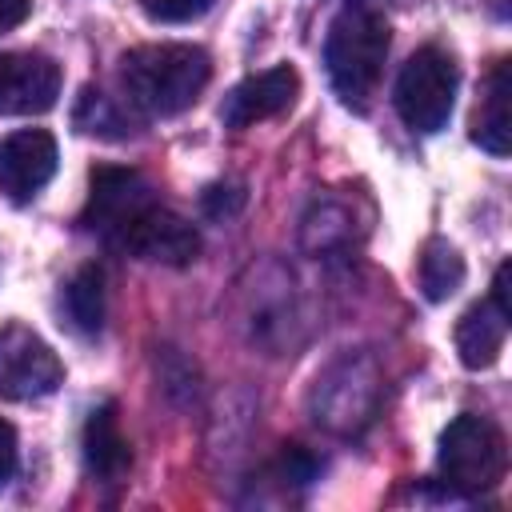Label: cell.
I'll use <instances>...</instances> for the list:
<instances>
[{
  "instance_id": "cell-5",
  "label": "cell",
  "mask_w": 512,
  "mask_h": 512,
  "mask_svg": "<svg viewBox=\"0 0 512 512\" xmlns=\"http://www.w3.org/2000/svg\"><path fill=\"white\" fill-rule=\"evenodd\" d=\"M64 380L60 356L24 324H0V396L4 400H40Z\"/></svg>"
},
{
  "instance_id": "cell-4",
  "label": "cell",
  "mask_w": 512,
  "mask_h": 512,
  "mask_svg": "<svg viewBox=\"0 0 512 512\" xmlns=\"http://www.w3.org/2000/svg\"><path fill=\"white\" fill-rule=\"evenodd\" d=\"M456 104V64L440 48H420L396 76V112L412 132H440Z\"/></svg>"
},
{
  "instance_id": "cell-11",
  "label": "cell",
  "mask_w": 512,
  "mask_h": 512,
  "mask_svg": "<svg viewBox=\"0 0 512 512\" xmlns=\"http://www.w3.org/2000/svg\"><path fill=\"white\" fill-rule=\"evenodd\" d=\"M84 468L96 476V480H120L132 464V448L120 432V416H116V404L104 400L100 408L88 412V424H84Z\"/></svg>"
},
{
  "instance_id": "cell-12",
  "label": "cell",
  "mask_w": 512,
  "mask_h": 512,
  "mask_svg": "<svg viewBox=\"0 0 512 512\" xmlns=\"http://www.w3.org/2000/svg\"><path fill=\"white\" fill-rule=\"evenodd\" d=\"M472 140L492 152L504 156L512 148V76H508V60H496L488 88L480 96V108L472 116Z\"/></svg>"
},
{
  "instance_id": "cell-7",
  "label": "cell",
  "mask_w": 512,
  "mask_h": 512,
  "mask_svg": "<svg viewBox=\"0 0 512 512\" xmlns=\"http://www.w3.org/2000/svg\"><path fill=\"white\" fill-rule=\"evenodd\" d=\"M152 184L136 172V168H116V164H96L88 176V204H84V228L100 232L104 240H112L140 208H148Z\"/></svg>"
},
{
  "instance_id": "cell-10",
  "label": "cell",
  "mask_w": 512,
  "mask_h": 512,
  "mask_svg": "<svg viewBox=\"0 0 512 512\" xmlns=\"http://www.w3.org/2000/svg\"><path fill=\"white\" fill-rule=\"evenodd\" d=\"M300 96V72L292 64H276L268 72H256L248 80H240L224 104H220V120L228 128H252L260 120H272L280 112H288Z\"/></svg>"
},
{
  "instance_id": "cell-6",
  "label": "cell",
  "mask_w": 512,
  "mask_h": 512,
  "mask_svg": "<svg viewBox=\"0 0 512 512\" xmlns=\"http://www.w3.org/2000/svg\"><path fill=\"white\" fill-rule=\"evenodd\" d=\"M108 244L120 248V252H128V256H136V260H156V264L180 268V264H192V260H196V252H200V232H196L184 216H176L172 208H164V204L152 200V204L140 208Z\"/></svg>"
},
{
  "instance_id": "cell-16",
  "label": "cell",
  "mask_w": 512,
  "mask_h": 512,
  "mask_svg": "<svg viewBox=\"0 0 512 512\" xmlns=\"http://www.w3.org/2000/svg\"><path fill=\"white\" fill-rule=\"evenodd\" d=\"M76 128L80 132H92V136H124L128 132V120L116 112V104L104 96V92H96V88H84V96H80V104H76Z\"/></svg>"
},
{
  "instance_id": "cell-17",
  "label": "cell",
  "mask_w": 512,
  "mask_h": 512,
  "mask_svg": "<svg viewBox=\"0 0 512 512\" xmlns=\"http://www.w3.org/2000/svg\"><path fill=\"white\" fill-rule=\"evenodd\" d=\"M140 8L156 20V24H184L196 20L212 8V0H140Z\"/></svg>"
},
{
  "instance_id": "cell-14",
  "label": "cell",
  "mask_w": 512,
  "mask_h": 512,
  "mask_svg": "<svg viewBox=\"0 0 512 512\" xmlns=\"http://www.w3.org/2000/svg\"><path fill=\"white\" fill-rule=\"evenodd\" d=\"M108 312V292H104V268L84 264L68 284H64V316L80 336H96L104 328Z\"/></svg>"
},
{
  "instance_id": "cell-13",
  "label": "cell",
  "mask_w": 512,
  "mask_h": 512,
  "mask_svg": "<svg viewBox=\"0 0 512 512\" xmlns=\"http://www.w3.org/2000/svg\"><path fill=\"white\" fill-rule=\"evenodd\" d=\"M508 320L492 300H480L472 304L460 324H456V352L464 360V368H488L496 364L500 348H504V336H508Z\"/></svg>"
},
{
  "instance_id": "cell-15",
  "label": "cell",
  "mask_w": 512,
  "mask_h": 512,
  "mask_svg": "<svg viewBox=\"0 0 512 512\" xmlns=\"http://www.w3.org/2000/svg\"><path fill=\"white\" fill-rule=\"evenodd\" d=\"M460 284H464V256L448 240L432 236L420 248V288H424V296L428 300H448Z\"/></svg>"
},
{
  "instance_id": "cell-8",
  "label": "cell",
  "mask_w": 512,
  "mask_h": 512,
  "mask_svg": "<svg viewBox=\"0 0 512 512\" xmlns=\"http://www.w3.org/2000/svg\"><path fill=\"white\" fill-rule=\"evenodd\" d=\"M60 96V64L44 52H0V116H40Z\"/></svg>"
},
{
  "instance_id": "cell-3",
  "label": "cell",
  "mask_w": 512,
  "mask_h": 512,
  "mask_svg": "<svg viewBox=\"0 0 512 512\" xmlns=\"http://www.w3.org/2000/svg\"><path fill=\"white\" fill-rule=\"evenodd\" d=\"M436 468H440V480L452 488V492H464V496H476V492H488L500 484L504 468H508V444H504V432L484 420V416H456L444 432H440V452H436Z\"/></svg>"
},
{
  "instance_id": "cell-20",
  "label": "cell",
  "mask_w": 512,
  "mask_h": 512,
  "mask_svg": "<svg viewBox=\"0 0 512 512\" xmlns=\"http://www.w3.org/2000/svg\"><path fill=\"white\" fill-rule=\"evenodd\" d=\"M28 12H32V0H0V32L24 24Z\"/></svg>"
},
{
  "instance_id": "cell-19",
  "label": "cell",
  "mask_w": 512,
  "mask_h": 512,
  "mask_svg": "<svg viewBox=\"0 0 512 512\" xmlns=\"http://www.w3.org/2000/svg\"><path fill=\"white\" fill-rule=\"evenodd\" d=\"M12 468H16V432L8 420H0V484L12 476Z\"/></svg>"
},
{
  "instance_id": "cell-1",
  "label": "cell",
  "mask_w": 512,
  "mask_h": 512,
  "mask_svg": "<svg viewBox=\"0 0 512 512\" xmlns=\"http://www.w3.org/2000/svg\"><path fill=\"white\" fill-rule=\"evenodd\" d=\"M212 80V60L196 44H140L120 60V88L144 116H176Z\"/></svg>"
},
{
  "instance_id": "cell-18",
  "label": "cell",
  "mask_w": 512,
  "mask_h": 512,
  "mask_svg": "<svg viewBox=\"0 0 512 512\" xmlns=\"http://www.w3.org/2000/svg\"><path fill=\"white\" fill-rule=\"evenodd\" d=\"M508 280H512V264L504 260V264L496 268V276H492V296H488L504 316H512V296H508L512 288H508Z\"/></svg>"
},
{
  "instance_id": "cell-2",
  "label": "cell",
  "mask_w": 512,
  "mask_h": 512,
  "mask_svg": "<svg viewBox=\"0 0 512 512\" xmlns=\"http://www.w3.org/2000/svg\"><path fill=\"white\" fill-rule=\"evenodd\" d=\"M388 56V24L372 8H344L324 40V64L336 96L352 108H364Z\"/></svg>"
},
{
  "instance_id": "cell-9",
  "label": "cell",
  "mask_w": 512,
  "mask_h": 512,
  "mask_svg": "<svg viewBox=\"0 0 512 512\" xmlns=\"http://www.w3.org/2000/svg\"><path fill=\"white\" fill-rule=\"evenodd\" d=\"M56 140L44 128H20L0 140V192L16 204L32 200L56 172Z\"/></svg>"
}]
</instances>
